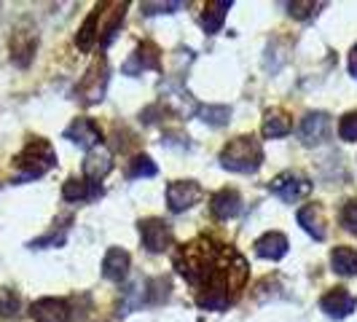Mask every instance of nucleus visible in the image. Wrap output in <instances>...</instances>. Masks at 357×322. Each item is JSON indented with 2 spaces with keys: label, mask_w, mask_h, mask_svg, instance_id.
Masks as SVG:
<instances>
[{
  "label": "nucleus",
  "mask_w": 357,
  "mask_h": 322,
  "mask_svg": "<svg viewBox=\"0 0 357 322\" xmlns=\"http://www.w3.org/2000/svg\"><path fill=\"white\" fill-rule=\"evenodd\" d=\"M339 137L344 143H357V110L347 113L339 121Z\"/></svg>",
  "instance_id": "obj_27"
},
{
  "label": "nucleus",
  "mask_w": 357,
  "mask_h": 322,
  "mask_svg": "<svg viewBox=\"0 0 357 322\" xmlns=\"http://www.w3.org/2000/svg\"><path fill=\"white\" fill-rule=\"evenodd\" d=\"M129 263H132L129 252L121 250V247H110L105 255V261H102V274H105V279L121 282L126 277V271H129Z\"/></svg>",
  "instance_id": "obj_20"
},
{
  "label": "nucleus",
  "mask_w": 357,
  "mask_h": 322,
  "mask_svg": "<svg viewBox=\"0 0 357 322\" xmlns=\"http://www.w3.org/2000/svg\"><path fill=\"white\" fill-rule=\"evenodd\" d=\"M145 298H148V282H143V279L132 282V285H129V290L124 293V304H121V312H119V314H129L132 309L143 306Z\"/></svg>",
  "instance_id": "obj_24"
},
{
  "label": "nucleus",
  "mask_w": 357,
  "mask_h": 322,
  "mask_svg": "<svg viewBox=\"0 0 357 322\" xmlns=\"http://www.w3.org/2000/svg\"><path fill=\"white\" fill-rule=\"evenodd\" d=\"M38 46V36L33 30H17L11 38V59L17 62L19 68H27L33 62V54Z\"/></svg>",
  "instance_id": "obj_16"
},
{
  "label": "nucleus",
  "mask_w": 357,
  "mask_h": 322,
  "mask_svg": "<svg viewBox=\"0 0 357 322\" xmlns=\"http://www.w3.org/2000/svg\"><path fill=\"white\" fill-rule=\"evenodd\" d=\"M220 164L226 169H231V172H239V175L258 172L261 164H264V148L252 135L234 137L231 143L220 151Z\"/></svg>",
  "instance_id": "obj_3"
},
{
  "label": "nucleus",
  "mask_w": 357,
  "mask_h": 322,
  "mask_svg": "<svg viewBox=\"0 0 357 322\" xmlns=\"http://www.w3.org/2000/svg\"><path fill=\"white\" fill-rule=\"evenodd\" d=\"M268 191L274 197H280L282 201H298V199H304L312 191V183L304 175H298V172H282V175H277L268 183Z\"/></svg>",
  "instance_id": "obj_7"
},
{
  "label": "nucleus",
  "mask_w": 357,
  "mask_h": 322,
  "mask_svg": "<svg viewBox=\"0 0 357 322\" xmlns=\"http://www.w3.org/2000/svg\"><path fill=\"white\" fill-rule=\"evenodd\" d=\"M229 8H231L229 0H213V3L204 6V11H202V27H204L207 36H215V33L223 27Z\"/></svg>",
  "instance_id": "obj_21"
},
{
  "label": "nucleus",
  "mask_w": 357,
  "mask_h": 322,
  "mask_svg": "<svg viewBox=\"0 0 357 322\" xmlns=\"http://www.w3.org/2000/svg\"><path fill=\"white\" fill-rule=\"evenodd\" d=\"M349 72L357 78V46L352 49V54H349Z\"/></svg>",
  "instance_id": "obj_31"
},
{
  "label": "nucleus",
  "mask_w": 357,
  "mask_h": 322,
  "mask_svg": "<svg viewBox=\"0 0 357 322\" xmlns=\"http://www.w3.org/2000/svg\"><path fill=\"white\" fill-rule=\"evenodd\" d=\"M175 8H183V3H143L145 14H172Z\"/></svg>",
  "instance_id": "obj_30"
},
{
  "label": "nucleus",
  "mask_w": 357,
  "mask_h": 322,
  "mask_svg": "<svg viewBox=\"0 0 357 322\" xmlns=\"http://www.w3.org/2000/svg\"><path fill=\"white\" fill-rule=\"evenodd\" d=\"M355 296L347 290V287H336V290H331L328 296H322L320 301V309L328 314V317H333V320H344V317H349L352 312H355Z\"/></svg>",
  "instance_id": "obj_10"
},
{
  "label": "nucleus",
  "mask_w": 357,
  "mask_h": 322,
  "mask_svg": "<svg viewBox=\"0 0 357 322\" xmlns=\"http://www.w3.org/2000/svg\"><path fill=\"white\" fill-rule=\"evenodd\" d=\"M199 116H202V121H207L210 126H223L229 124L231 110L226 105H202L199 107Z\"/></svg>",
  "instance_id": "obj_26"
},
{
  "label": "nucleus",
  "mask_w": 357,
  "mask_h": 322,
  "mask_svg": "<svg viewBox=\"0 0 357 322\" xmlns=\"http://www.w3.org/2000/svg\"><path fill=\"white\" fill-rule=\"evenodd\" d=\"M107 78H110L107 59L105 56H97V59L91 62V68L86 70V75L81 78L78 89H75L78 100H81L84 105H97V102H102L107 91Z\"/></svg>",
  "instance_id": "obj_5"
},
{
  "label": "nucleus",
  "mask_w": 357,
  "mask_h": 322,
  "mask_svg": "<svg viewBox=\"0 0 357 322\" xmlns=\"http://www.w3.org/2000/svg\"><path fill=\"white\" fill-rule=\"evenodd\" d=\"M298 135H301V140L304 145H320L328 140V135H331V116L328 113H306L304 118H301V129H298Z\"/></svg>",
  "instance_id": "obj_9"
},
{
  "label": "nucleus",
  "mask_w": 357,
  "mask_h": 322,
  "mask_svg": "<svg viewBox=\"0 0 357 322\" xmlns=\"http://www.w3.org/2000/svg\"><path fill=\"white\" fill-rule=\"evenodd\" d=\"M298 226L304 229L309 236H314V239H325V213H322L320 204H306L298 210Z\"/></svg>",
  "instance_id": "obj_19"
},
{
  "label": "nucleus",
  "mask_w": 357,
  "mask_h": 322,
  "mask_svg": "<svg viewBox=\"0 0 357 322\" xmlns=\"http://www.w3.org/2000/svg\"><path fill=\"white\" fill-rule=\"evenodd\" d=\"M290 129H293V124H290L285 110H280V107L268 110L266 118H264V137H285Z\"/></svg>",
  "instance_id": "obj_23"
},
{
  "label": "nucleus",
  "mask_w": 357,
  "mask_h": 322,
  "mask_svg": "<svg viewBox=\"0 0 357 322\" xmlns=\"http://www.w3.org/2000/svg\"><path fill=\"white\" fill-rule=\"evenodd\" d=\"M65 137L73 140L75 145H81V148H97V145L102 143V129L94 124L91 118L86 116H81V118H75L68 129H65Z\"/></svg>",
  "instance_id": "obj_11"
},
{
  "label": "nucleus",
  "mask_w": 357,
  "mask_h": 322,
  "mask_svg": "<svg viewBox=\"0 0 357 322\" xmlns=\"http://www.w3.org/2000/svg\"><path fill=\"white\" fill-rule=\"evenodd\" d=\"M331 266L341 277L357 274V250H352V247H333V252H331Z\"/></svg>",
  "instance_id": "obj_22"
},
{
  "label": "nucleus",
  "mask_w": 357,
  "mask_h": 322,
  "mask_svg": "<svg viewBox=\"0 0 357 322\" xmlns=\"http://www.w3.org/2000/svg\"><path fill=\"white\" fill-rule=\"evenodd\" d=\"M30 317L36 322H70V306L62 298H38L30 306Z\"/></svg>",
  "instance_id": "obj_12"
},
{
  "label": "nucleus",
  "mask_w": 357,
  "mask_h": 322,
  "mask_svg": "<svg viewBox=\"0 0 357 322\" xmlns=\"http://www.w3.org/2000/svg\"><path fill=\"white\" fill-rule=\"evenodd\" d=\"M204 191L197 180H175L167 185V204L172 213H185L191 210L197 201H202Z\"/></svg>",
  "instance_id": "obj_6"
},
{
  "label": "nucleus",
  "mask_w": 357,
  "mask_h": 322,
  "mask_svg": "<svg viewBox=\"0 0 357 322\" xmlns=\"http://www.w3.org/2000/svg\"><path fill=\"white\" fill-rule=\"evenodd\" d=\"M178 274L194 287L197 304L210 312H223L236 301L248 279V261L229 245L202 236L180 247L175 255Z\"/></svg>",
  "instance_id": "obj_1"
},
{
  "label": "nucleus",
  "mask_w": 357,
  "mask_h": 322,
  "mask_svg": "<svg viewBox=\"0 0 357 322\" xmlns=\"http://www.w3.org/2000/svg\"><path fill=\"white\" fill-rule=\"evenodd\" d=\"M126 14V3H100L94 11H91L86 22L81 24L78 36H75V46L81 52H91L94 43H107L110 38L116 36V30L121 27Z\"/></svg>",
  "instance_id": "obj_2"
},
{
  "label": "nucleus",
  "mask_w": 357,
  "mask_h": 322,
  "mask_svg": "<svg viewBox=\"0 0 357 322\" xmlns=\"http://www.w3.org/2000/svg\"><path fill=\"white\" fill-rule=\"evenodd\" d=\"M156 172H159V167L148 159V156H135V159L129 161V167H126V178L129 180L156 178Z\"/></svg>",
  "instance_id": "obj_25"
},
{
  "label": "nucleus",
  "mask_w": 357,
  "mask_h": 322,
  "mask_svg": "<svg viewBox=\"0 0 357 322\" xmlns=\"http://www.w3.org/2000/svg\"><path fill=\"white\" fill-rule=\"evenodd\" d=\"M62 197L68 201H91V199L102 197V185L100 183H91L86 178H70L62 185Z\"/></svg>",
  "instance_id": "obj_17"
},
{
  "label": "nucleus",
  "mask_w": 357,
  "mask_h": 322,
  "mask_svg": "<svg viewBox=\"0 0 357 322\" xmlns=\"http://www.w3.org/2000/svg\"><path fill=\"white\" fill-rule=\"evenodd\" d=\"M255 252H258V258L280 261L287 255V236L280 231H266L261 239H255Z\"/></svg>",
  "instance_id": "obj_18"
},
{
  "label": "nucleus",
  "mask_w": 357,
  "mask_h": 322,
  "mask_svg": "<svg viewBox=\"0 0 357 322\" xmlns=\"http://www.w3.org/2000/svg\"><path fill=\"white\" fill-rule=\"evenodd\" d=\"M19 169V183L22 180H36V178H43L49 169L56 167V153H54V148L46 140H30V143L24 145V151L19 153L17 159H14Z\"/></svg>",
  "instance_id": "obj_4"
},
{
  "label": "nucleus",
  "mask_w": 357,
  "mask_h": 322,
  "mask_svg": "<svg viewBox=\"0 0 357 322\" xmlns=\"http://www.w3.org/2000/svg\"><path fill=\"white\" fill-rule=\"evenodd\" d=\"M140 236L148 252H164L172 247V229L161 217H145L140 220Z\"/></svg>",
  "instance_id": "obj_8"
},
{
  "label": "nucleus",
  "mask_w": 357,
  "mask_h": 322,
  "mask_svg": "<svg viewBox=\"0 0 357 322\" xmlns=\"http://www.w3.org/2000/svg\"><path fill=\"white\" fill-rule=\"evenodd\" d=\"M110 169H113V153L107 148H102V145L91 148L89 153H86V159H84V175H86V180L100 183Z\"/></svg>",
  "instance_id": "obj_14"
},
{
  "label": "nucleus",
  "mask_w": 357,
  "mask_h": 322,
  "mask_svg": "<svg viewBox=\"0 0 357 322\" xmlns=\"http://www.w3.org/2000/svg\"><path fill=\"white\" fill-rule=\"evenodd\" d=\"M341 226L349 233H357V199H349L341 207Z\"/></svg>",
  "instance_id": "obj_28"
},
{
  "label": "nucleus",
  "mask_w": 357,
  "mask_h": 322,
  "mask_svg": "<svg viewBox=\"0 0 357 322\" xmlns=\"http://www.w3.org/2000/svg\"><path fill=\"white\" fill-rule=\"evenodd\" d=\"M210 210L218 220H229L242 213V197L234 188H220L213 199H210Z\"/></svg>",
  "instance_id": "obj_15"
},
{
  "label": "nucleus",
  "mask_w": 357,
  "mask_h": 322,
  "mask_svg": "<svg viewBox=\"0 0 357 322\" xmlns=\"http://www.w3.org/2000/svg\"><path fill=\"white\" fill-rule=\"evenodd\" d=\"M159 68H161L159 46L151 43V40H145V43L137 46V52L129 56V62L124 65V72L126 75H137L140 70H159Z\"/></svg>",
  "instance_id": "obj_13"
},
{
  "label": "nucleus",
  "mask_w": 357,
  "mask_h": 322,
  "mask_svg": "<svg viewBox=\"0 0 357 322\" xmlns=\"http://www.w3.org/2000/svg\"><path fill=\"white\" fill-rule=\"evenodd\" d=\"M19 314V296L14 290H3L0 293V317H14Z\"/></svg>",
  "instance_id": "obj_29"
}]
</instances>
